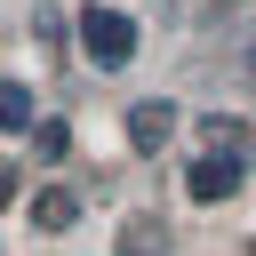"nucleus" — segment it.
<instances>
[{"label":"nucleus","instance_id":"6","mask_svg":"<svg viewBox=\"0 0 256 256\" xmlns=\"http://www.w3.org/2000/svg\"><path fill=\"white\" fill-rule=\"evenodd\" d=\"M248 64H256V56H248Z\"/></svg>","mask_w":256,"mask_h":256},{"label":"nucleus","instance_id":"3","mask_svg":"<svg viewBox=\"0 0 256 256\" xmlns=\"http://www.w3.org/2000/svg\"><path fill=\"white\" fill-rule=\"evenodd\" d=\"M168 136H176V104H168V96H144V104L128 112V144H136V152H160Z\"/></svg>","mask_w":256,"mask_h":256},{"label":"nucleus","instance_id":"1","mask_svg":"<svg viewBox=\"0 0 256 256\" xmlns=\"http://www.w3.org/2000/svg\"><path fill=\"white\" fill-rule=\"evenodd\" d=\"M80 48H88V64H96V72H120V64L136 56V24H128L120 8H104V0H96V8H80Z\"/></svg>","mask_w":256,"mask_h":256},{"label":"nucleus","instance_id":"2","mask_svg":"<svg viewBox=\"0 0 256 256\" xmlns=\"http://www.w3.org/2000/svg\"><path fill=\"white\" fill-rule=\"evenodd\" d=\"M208 136H216V152L192 160V200H224V192H240V136H232V120H216Z\"/></svg>","mask_w":256,"mask_h":256},{"label":"nucleus","instance_id":"5","mask_svg":"<svg viewBox=\"0 0 256 256\" xmlns=\"http://www.w3.org/2000/svg\"><path fill=\"white\" fill-rule=\"evenodd\" d=\"M32 216H40V224H72V192H40Z\"/></svg>","mask_w":256,"mask_h":256},{"label":"nucleus","instance_id":"4","mask_svg":"<svg viewBox=\"0 0 256 256\" xmlns=\"http://www.w3.org/2000/svg\"><path fill=\"white\" fill-rule=\"evenodd\" d=\"M0 120H8V136H24V128H32V88H24V80H8V88H0Z\"/></svg>","mask_w":256,"mask_h":256}]
</instances>
